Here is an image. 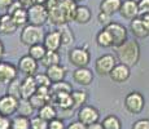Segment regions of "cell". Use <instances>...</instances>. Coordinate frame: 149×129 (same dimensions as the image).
Here are the masks:
<instances>
[{
  "label": "cell",
  "mask_w": 149,
  "mask_h": 129,
  "mask_svg": "<svg viewBox=\"0 0 149 129\" xmlns=\"http://www.w3.org/2000/svg\"><path fill=\"white\" fill-rule=\"evenodd\" d=\"M77 5L73 0H47L48 22L54 26L69 25V22L73 21Z\"/></svg>",
  "instance_id": "1"
},
{
  "label": "cell",
  "mask_w": 149,
  "mask_h": 129,
  "mask_svg": "<svg viewBox=\"0 0 149 129\" xmlns=\"http://www.w3.org/2000/svg\"><path fill=\"white\" fill-rule=\"evenodd\" d=\"M116 54L121 63L132 67L137 65L140 59V45L135 39L127 40L118 48H116Z\"/></svg>",
  "instance_id": "2"
},
{
  "label": "cell",
  "mask_w": 149,
  "mask_h": 129,
  "mask_svg": "<svg viewBox=\"0 0 149 129\" xmlns=\"http://www.w3.org/2000/svg\"><path fill=\"white\" fill-rule=\"evenodd\" d=\"M44 30L42 28V26H35V25H26L25 27H22L21 34H19V40L26 47H31V45L39 44L43 43L44 40Z\"/></svg>",
  "instance_id": "3"
},
{
  "label": "cell",
  "mask_w": 149,
  "mask_h": 129,
  "mask_svg": "<svg viewBox=\"0 0 149 129\" xmlns=\"http://www.w3.org/2000/svg\"><path fill=\"white\" fill-rule=\"evenodd\" d=\"M69 62L75 68L78 67H87L91 61V53L87 48L83 47H75L69 50Z\"/></svg>",
  "instance_id": "4"
},
{
  "label": "cell",
  "mask_w": 149,
  "mask_h": 129,
  "mask_svg": "<svg viewBox=\"0 0 149 129\" xmlns=\"http://www.w3.org/2000/svg\"><path fill=\"white\" fill-rule=\"evenodd\" d=\"M145 107V98L140 92H130L125 98V108L130 114L137 115Z\"/></svg>",
  "instance_id": "5"
},
{
  "label": "cell",
  "mask_w": 149,
  "mask_h": 129,
  "mask_svg": "<svg viewBox=\"0 0 149 129\" xmlns=\"http://www.w3.org/2000/svg\"><path fill=\"white\" fill-rule=\"evenodd\" d=\"M29 23L35 26H43L48 22V10L45 4H34L27 9Z\"/></svg>",
  "instance_id": "6"
},
{
  "label": "cell",
  "mask_w": 149,
  "mask_h": 129,
  "mask_svg": "<svg viewBox=\"0 0 149 129\" xmlns=\"http://www.w3.org/2000/svg\"><path fill=\"white\" fill-rule=\"evenodd\" d=\"M117 65V57L113 54H102L95 62V71L99 75L107 76Z\"/></svg>",
  "instance_id": "7"
},
{
  "label": "cell",
  "mask_w": 149,
  "mask_h": 129,
  "mask_svg": "<svg viewBox=\"0 0 149 129\" xmlns=\"http://www.w3.org/2000/svg\"><path fill=\"white\" fill-rule=\"evenodd\" d=\"M107 30L109 31V34L113 38V47L118 48L119 45H122L125 41H127V36H128V31L127 28L125 27L123 25L118 23V22H111L109 23L107 27Z\"/></svg>",
  "instance_id": "8"
},
{
  "label": "cell",
  "mask_w": 149,
  "mask_h": 129,
  "mask_svg": "<svg viewBox=\"0 0 149 129\" xmlns=\"http://www.w3.org/2000/svg\"><path fill=\"white\" fill-rule=\"evenodd\" d=\"M19 99L10 94H4L0 97V114L4 116H13L18 110Z\"/></svg>",
  "instance_id": "9"
},
{
  "label": "cell",
  "mask_w": 149,
  "mask_h": 129,
  "mask_svg": "<svg viewBox=\"0 0 149 129\" xmlns=\"http://www.w3.org/2000/svg\"><path fill=\"white\" fill-rule=\"evenodd\" d=\"M100 119V112L96 107L91 105H84L78 110V120L83 124L90 125L93 123H97Z\"/></svg>",
  "instance_id": "10"
},
{
  "label": "cell",
  "mask_w": 149,
  "mask_h": 129,
  "mask_svg": "<svg viewBox=\"0 0 149 129\" xmlns=\"http://www.w3.org/2000/svg\"><path fill=\"white\" fill-rule=\"evenodd\" d=\"M18 70L21 72H24L26 76H35L38 74V67L39 63L36 59H34L31 56H22L18 61V65H17Z\"/></svg>",
  "instance_id": "11"
},
{
  "label": "cell",
  "mask_w": 149,
  "mask_h": 129,
  "mask_svg": "<svg viewBox=\"0 0 149 129\" xmlns=\"http://www.w3.org/2000/svg\"><path fill=\"white\" fill-rule=\"evenodd\" d=\"M18 67L7 61H0V83L1 84H9L14 79H17Z\"/></svg>",
  "instance_id": "12"
},
{
  "label": "cell",
  "mask_w": 149,
  "mask_h": 129,
  "mask_svg": "<svg viewBox=\"0 0 149 129\" xmlns=\"http://www.w3.org/2000/svg\"><path fill=\"white\" fill-rule=\"evenodd\" d=\"M130 76H131V67L127 65L121 63V62L117 63L116 67L109 74V77H110L114 83H118V84L127 81V80L130 79Z\"/></svg>",
  "instance_id": "13"
},
{
  "label": "cell",
  "mask_w": 149,
  "mask_h": 129,
  "mask_svg": "<svg viewBox=\"0 0 149 129\" xmlns=\"http://www.w3.org/2000/svg\"><path fill=\"white\" fill-rule=\"evenodd\" d=\"M119 14H121L125 19H128V21H132V19L137 18V17L140 16L137 1L136 0H123Z\"/></svg>",
  "instance_id": "14"
},
{
  "label": "cell",
  "mask_w": 149,
  "mask_h": 129,
  "mask_svg": "<svg viewBox=\"0 0 149 129\" xmlns=\"http://www.w3.org/2000/svg\"><path fill=\"white\" fill-rule=\"evenodd\" d=\"M73 79L77 84L88 87L93 81V72L88 67H78L73 71Z\"/></svg>",
  "instance_id": "15"
},
{
  "label": "cell",
  "mask_w": 149,
  "mask_h": 129,
  "mask_svg": "<svg viewBox=\"0 0 149 129\" xmlns=\"http://www.w3.org/2000/svg\"><path fill=\"white\" fill-rule=\"evenodd\" d=\"M43 44L47 48V50H56L58 52V49L62 47V40H61V34L58 30H52L49 32L45 34Z\"/></svg>",
  "instance_id": "16"
},
{
  "label": "cell",
  "mask_w": 149,
  "mask_h": 129,
  "mask_svg": "<svg viewBox=\"0 0 149 129\" xmlns=\"http://www.w3.org/2000/svg\"><path fill=\"white\" fill-rule=\"evenodd\" d=\"M38 90L35 77L34 76H26L24 80H21V98L30 99Z\"/></svg>",
  "instance_id": "17"
},
{
  "label": "cell",
  "mask_w": 149,
  "mask_h": 129,
  "mask_svg": "<svg viewBox=\"0 0 149 129\" xmlns=\"http://www.w3.org/2000/svg\"><path fill=\"white\" fill-rule=\"evenodd\" d=\"M18 26L14 22L12 14L5 13L1 16V19H0V34L3 35H12L17 31Z\"/></svg>",
  "instance_id": "18"
},
{
  "label": "cell",
  "mask_w": 149,
  "mask_h": 129,
  "mask_svg": "<svg viewBox=\"0 0 149 129\" xmlns=\"http://www.w3.org/2000/svg\"><path fill=\"white\" fill-rule=\"evenodd\" d=\"M45 74L48 75V77L51 79V81L53 83H58V81H64L66 77V67L62 66L61 63L58 65H53L51 67L45 68Z\"/></svg>",
  "instance_id": "19"
},
{
  "label": "cell",
  "mask_w": 149,
  "mask_h": 129,
  "mask_svg": "<svg viewBox=\"0 0 149 129\" xmlns=\"http://www.w3.org/2000/svg\"><path fill=\"white\" fill-rule=\"evenodd\" d=\"M91 18H92V12H91V9L87 5H81V4L77 5L73 17L74 22H77L79 25H86L91 21Z\"/></svg>",
  "instance_id": "20"
},
{
  "label": "cell",
  "mask_w": 149,
  "mask_h": 129,
  "mask_svg": "<svg viewBox=\"0 0 149 129\" xmlns=\"http://www.w3.org/2000/svg\"><path fill=\"white\" fill-rule=\"evenodd\" d=\"M130 31H131V34H132L136 39H145V38H148V36H149V31L147 30V27L144 26V23H143L140 16L137 17V18H135V19H132V21H131Z\"/></svg>",
  "instance_id": "21"
},
{
  "label": "cell",
  "mask_w": 149,
  "mask_h": 129,
  "mask_svg": "<svg viewBox=\"0 0 149 129\" xmlns=\"http://www.w3.org/2000/svg\"><path fill=\"white\" fill-rule=\"evenodd\" d=\"M123 0H101L100 3V12H104L107 14H113L118 13L121 10Z\"/></svg>",
  "instance_id": "22"
},
{
  "label": "cell",
  "mask_w": 149,
  "mask_h": 129,
  "mask_svg": "<svg viewBox=\"0 0 149 129\" xmlns=\"http://www.w3.org/2000/svg\"><path fill=\"white\" fill-rule=\"evenodd\" d=\"M96 43H97V45L101 48H111L113 47V38H111V35L109 34V31L105 27L97 32Z\"/></svg>",
  "instance_id": "23"
},
{
  "label": "cell",
  "mask_w": 149,
  "mask_h": 129,
  "mask_svg": "<svg viewBox=\"0 0 149 129\" xmlns=\"http://www.w3.org/2000/svg\"><path fill=\"white\" fill-rule=\"evenodd\" d=\"M12 17L18 27H25L26 25H29V13L26 8L19 7L18 9H16L12 13Z\"/></svg>",
  "instance_id": "24"
},
{
  "label": "cell",
  "mask_w": 149,
  "mask_h": 129,
  "mask_svg": "<svg viewBox=\"0 0 149 129\" xmlns=\"http://www.w3.org/2000/svg\"><path fill=\"white\" fill-rule=\"evenodd\" d=\"M57 30L60 31V34H61V40H62V47H69V45H71L74 43V34L73 31L70 30V27H69V25H61L58 26V28Z\"/></svg>",
  "instance_id": "25"
},
{
  "label": "cell",
  "mask_w": 149,
  "mask_h": 129,
  "mask_svg": "<svg viewBox=\"0 0 149 129\" xmlns=\"http://www.w3.org/2000/svg\"><path fill=\"white\" fill-rule=\"evenodd\" d=\"M60 61H61V57H60V53L56 50H47L45 56L43 57V59L40 61V65L44 66L45 68L51 67L53 65H58Z\"/></svg>",
  "instance_id": "26"
},
{
  "label": "cell",
  "mask_w": 149,
  "mask_h": 129,
  "mask_svg": "<svg viewBox=\"0 0 149 129\" xmlns=\"http://www.w3.org/2000/svg\"><path fill=\"white\" fill-rule=\"evenodd\" d=\"M45 53H47V48L44 47L43 43H39V44H35V45L29 47V56H31L34 59H36L38 62L42 61L43 57L45 56Z\"/></svg>",
  "instance_id": "27"
},
{
  "label": "cell",
  "mask_w": 149,
  "mask_h": 129,
  "mask_svg": "<svg viewBox=\"0 0 149 129\" xmlns=\"http://www.w3.org/2000/svg\"><path fill=\"white\" fill-rule=\"evenodd\" d=\"M39 116L43 117L44 120H47V121H51L54 117H57V111L52 103H47V105H44L43 107L39 108Z\"/></svg>",
  "instance_id": "28"
},
{
  "label": "cell",
  "mask_w": 149,
  "mask_h": 129,
  "mask_svg": "<svg viewBox=\"0 0 149 129\" xmlns=\"http://www.w3.org/2000/svg\"><path fill=\"white\" fill-rule=\"evenodd\" d=\"M10 129H31L30 127V117L17 115L12 119Z\"/></svg>",
  "instance_id": "29"
},
{
  "label": "cell",
  "mask_w": 149,
  "mask_h": 129,
  "mask_svg": "<svg viewBox=\"0 0 149 129\" xmlns=\"http://www.w3.org/2000/svg\"><path fill=\"white\" fill-rule=\"evenodd\" d=\"M34 110H35V108L33 107V105H31L30 99H24V98H21V99H19L18 110H17V112H18V115H22V116L30 117L31 115H33Z\"/></svg>",
  "instance_id": "30"
},
{
  "label": "cell",
  "mask_w": 149,
  "mask_h": 129,
  "mask_svg": "<svg viewBox=\"0 0 149 129\" xmlns=\"http://www.w3.org/2000/svg\"><path fill=\"white\" fill-rule=\"evenodd\" d=\"M71 98L74 101V107L81 108L82 106H84L87 103L88 94L84 90H73L71 92Z\"/></svg>",
  "instance_id": "31"
},
{
  "label": "cell",
  "mask_w": 149,
  "mask_h": 129,
  "mask_svg": "<svg viewBox=\"0 0 149 129\" xmlns=\"http://www.w3.org/2000/svg\"><path fill=\"white\" fill-rule=\"evenodd\" d=\"M104 129H122V123L118 116L116 115H108L101 121Z\"/></svg>",
  "instance_id": "32"
},
{
  "label": "cell",
  "mask_w": 149,
  "mask_h": 129,
  "mask_svg": "<svg viewBox=\"0 0 149 129\" xmlns=\"http://www.w3.org/2000/svg\"><path fill=\"white\" fill-rule=\"evenodd\" d=\"M51 92H52V94H56V93H71L73 92V88H71V85L66 83L64 80V81H58V83H53L52 85H51Z\"/></svg>",
  "instance_id": "33"
},
{
  "label": "cell",
  "mask_w": 149,
  "mask_h": 129,
  "mask_svg": "<svg viewBox=\"0 0 149 129\" xmlns=\"http://www.w3.org/2000/svg\"><path fill=\"white\" fill-rule=\"evenodd\" d=\"M7 93L10 96H14L16 98L21 99V81L18 79H14L13 81H10L9 84H7Z\"/></svg>",
  "instance_id": "34"
},
{
  "label": "cell",
  "mask_w": 149,
  "mask_h": 129,
  "mask_svg": "<svg viewBox=\"0 0 149 129\" xmlns=\"http://www.w3.org/2000/svg\"><path fill=\"white\" fill-rule=\"evenodd\" d=\"M48 123L49 121H47L38 115L30 119V127L31 129H48Z\"/></svg>",
  "instance_id": "35"
},
{
  "label": "cell",
  "mask_w": 149,
  "mask_h": 129,
  "mask_svg": "<svg viewBox=\"0 0 149 129\" xmlns=\"http://www.w3.org/2000/svg\"><path fill=\"white\" fill-rule=\"evenodd\" d=\"M30 102H31V105H33V107L34 108H40L43 107L44 105H47L48 103V99L45 98V97H43L40 96V94H38V93H35L33 97L30 98Z\"/></svg>",
  "instance_id": "36"
},
{
  "label": "cell",
  "mask_w": 149,
  "mask_h": 129,
  "mask_svg": "<svg viewBox=\"0 0 149 129\" xmlns=\"http://www.w3.org/2000/svg\"><path fill=\"white\" fill-rule=\"evenodd\" d=\"M35 81H36V85L38 87H51L52 85V81H51V79L48 77L47 74H36L35 76Z\"/></svg>",
  "instance_id": "37"
},
{
  "label": "cell",
  "mask_w": 149,
  "mask_h": 129,
  "mask_svg": "<svg viewBox=\"0 0 149 129\" xmlns=\"http://www.w3.org/2000/svg\"><path fill=\"white\" fill-rule=\"evenodd\" d=\"M48 129H66L64 124V120L58 119V117H54L53 120H51L48 123Z\"/></svg>",
  "instance_id": "38"
},
{
  "label": "cell",
  "mask_w": 149,
  "mask_h": 129,
  "mask_svg": "<svg viewBox=\"0 0 149 129\" xmlns=\"http://www.w3.org/2000/svg\"><path fill=\"white\" fill-rule=\"evenodd\" d=\"M97 21H99V23H101L104 27H107L109 23H111V16L110 14H107L104 12H100L99 16H97Z\"/></svg>",
  "instance_id": "39"
},
{
  "label": "cell",
  "mask_w": 149,
  "mask_h": 129,
  "mask_svg": "<svg viewBox=\"0 0 149 129\" xmlns=\"http://www.w3.org/2000/svg\"><path fill=\"white\" fill-rule=\"evenodd\" d=\"M131 129H149V119L136 120L132 124V128Z\"/></svg>",
  "instance_id": "40"
},
{
  "label": "cell",
  "mask_w": 149,
  "mask_h": 129,
  "mask_svg": "<svg viewBox=\"0 0 149 129\" xmlns=\"http://www.w3.org/2000/svg\"><path fill=\"white\" fill-rule=\"evenodd\" d=\"M137 4H139V14L140 16L149 13V0H139Z\"/></svg>",
  "instance_id": "41"
},
{
  "label": "cell",
  "mask_w": 149,
  "mask_h": 129,
  "mask_svg": "<svg viewBox=\"0 0 149 129\" xmlns=\"http://www.w3.org/2000/svg\"><path fill=\"white\" fill-rule=\"evenodd\" d=\"M10 124H12V119L0 114V129H10Z\"/></svg>",
  "instance_id": "42"
},
{
  "label": "cell",
  "mask_w": 149,
  "mask_h": 129,
  "mask_svg": "<svg viewBox=\"0 0 149 129\" xmlns=\"http://www.w3.org/2000/svg\"><path fill=\"white\" fill-rule=\"evenodd\" d=\"M66 129H87V125L83 124L79 120H77V121H71L66 127Z\"/></svg>",
  "instance_id": "43"
},
{
  "label": "cell",
  "mask_w": 149,
  "mask_h": 129,
  "mask_svg": "<svg viewBox=\"0 0 149 129\" xmlns=\"http://www.w3.org/2000/svg\"><path fill=\"white\" fill-rule=\"evenodd\" d=\"M14 3H16V0H0V9L8 10Z\"/></svg>",
  "instance_id": "44"
},
{
  "label": "cell",
  "mask_w": 149,
  "mask_h": 129,
  "mask_svg": "<svg viewBox=\"0 0 149 129\" xmlns=\"http://www.w3.org/2000/svg\"><path fill=\"white\" fill-rule=\"evenodd\" d=\"M18 3L21 4V7L26 8V9H29L30 7H33L34 4H36L35 0H18Z\"/></svg>",
  "instance_id": "45"
},
{
  "label": "cell",
  "mask_w": 149,
  "mask_h": 129,
  "mask_svg": "<svg viewBox=\"0 0 149 129\" xmlns=\"http://www.w3.org/2000/svg\"><path fill=\"white\" fill-rule=\"evenodd\" d=\"M140 18H141V21H143V23H144V26L147 27V30L149 31V13L140 16Z\"/></svg>",
  "instance_id": "46"
},
{
  "label": "cell",
  "mask_w": 149,
  "mask_h": 129,
  "mask_svg": "<svg viewBox=\"0 0 149 129\" xmlns=\"http://www.w3.org/2000/svg\"><path fill=\"white\" fill-rule=\"evenodd\" d=\"M87 129H104V127H102L101 123H93V124H90L87 125Z\"/></svg>",
  "instance_id": "47"
},
{
  "label": "cell",
  "mask_w": 149,
  "mask_h": 129,
  "mask_svg": "<svg viewBox=\"0 0 149 129\" xmlns=\"http://www.w3.org/2000/svg\"><path fill=\"white\" fill-rule=\"evenodd\" d=\"M4 52H5V48H4V44H3V41L0 40V61H1L3 56H4Z\"/></svg>",
  "instance_id": "48"
},
{
  "label": "cell",
  "mask_w": 149,
  "mask_h": 129,
  "mask_svg": "<svg viewBox=\"0 0 149 129\" xmlns=\"http://www.w3.org/2000/svg\"><path fill=\"white\" fill-rule=\"evenodd\" d=\"M36 4H45L47 3V0H35Z\"/></svg>",
  "instance_id": "49"
},
{
  "label": "cell",
  "mask_w": 149,
  "mask_h": 129,
  "mask_svg": "<svg viewBox=\"0 0 149 129\" xmlns=\"http://www.w3.org/2000/svg\"><path fill=\"white\" fill-rule=\"evenodd\" d=\"M73 1H74V3H75V4H79V3H82V1H83V0H73Z\"/></svg>",
  "instance_id": "50"
},
{
  "label": "cell",
  "mask_w": 149,
  "mask_h": 129,
  "mask_svg": "<svg viewBox=\"0 0 149 129\" xmlns=\"http://www.w3.org/2000/svg\"><path fill=\"white\" fill-rule=\"evenodd\" d=\"M0 19H1V16H0Z\"/></svg>",
  "instance_id": "51"
}]
</instances>
